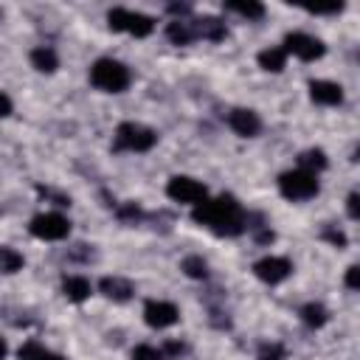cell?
<instances>
[{
  "instance_id": "obj_33",
  "label": "cell",
  "mask_w": 360,
  "mask_h": 360,
  "mask_svg": "<svg viewBox=\"0 0 360 360\" xmlns=\"http://www.w3.org/2000/svg\"><path fill=\"white\" fill-rule=\"evenodd\" d=\"M3 357H6V343L0 340V360H3Z\"/></svg>"
},
{
  "instance_id": "obj_32",
  "label": "cell",
  "mask_w": 360,
  "mask_h": 360,
  "mask_svg": "<svg viewBox=\"0 0 360 360\" xmlns=\"http://www.w3.org/2000/svg\"><path fill=\"white\" fill-rule=\"evenodd\" d=\"M357 194H349V217H354L357 219V214H360V208H357Z\"/></svg>"
},
{
  "instance_id": "obj_11",
  "label": "cell",
  "mask_w": 360,
  "mask_h": 360,
  "mask_svg": "<svg viewBox=\"0 0 360 360\" xmlns=\"http://www.w3.org/2000/svg\"><path fill=\"white\" fill-rule=\"evenodd\" d=\"M228 127L242 138H253L262 129V121L253 110H231L228 112Z\"/></svg>"
},
{
  "instance_id": "obj_3",
  "label": "cell",
  "mask_w": 360,
  "mask_h": 360,
  "mask_svg": "<svg viewBox=\"0 0 360 360\" xmlns=\"http://www.w3.org/2000/svg\"><path fill=\"white\" fill-rule=\"evenodd\" d=\"M158 135L143 127V124H135V121H127L115 129V138H112V149L115 152H149L155 146Z\"/></svg>"
},
{
  "instance_id": "obj_9",
  "label": "cell",
  "mask_w": 360,
  "mask_h": 360,
  "mask_svg": "<svg viewBox=\"0 0 360 360\" xmlns=\"http://www.w3.org/2000/svg\"><path fill=\"white\" fill-rule=\"evenodd\" d=\"M253 273L264 281V284H278L292 273V264L284 256H264L253 264Z\"/></svg>"
},
{
  "instance_id": "obj_19",
  "label": "cell",
  "mask_w": 360,
  "mask_h": 360,
  "mask_svg": "<svg viewBox=\"0 0 360 360\" xmlns=\"http://www.w3.org/2000/svg\"><path fill=\"white\" fill-rule=\"evenodd\" d=\"M298 169L318 174L321 169H326V155H323L321 149H307V152L298 155Z\"/></svg>"
},
{
  "instance_id": "obj_30",
  "label": "cell",
  "mask_w": 360,
  "mask_h": 360,
  "mask_svg": "<svg viewBox=\"0 0 360 360\" xmlns=\"http://www.w3.org/2000/svg\"><path fill=\"white\" fill-rule=\"evenodd\" d=\"M163 352H166V354H174V357H177V354H183V352H186V346H183V343H177V340H169V343L163 346Z\"/></svg>"
},
{
  "instance_id": "obj_13",
  "label": "cell",
  "mask_w": 360,
  "mask_h": 360,
  "mask_svg": "<svg viewBox=\"0 0 360 360\" xmlns=\"http://www.w3.org/2000/svg\"><path fill=\"white\" fill-rule=\"evenodd\" d=\"M98 287H101V292H104L107 298H112V301H129L132 292H135V287H132L127 278H121V276H104Z\"/></svg>"
},
{
  "instance_id": "obj_18",
  "label": "cell",
  "mask_w": 360,
  "mask_h": 360,
  "mask_svg": "<svg viewBox=\"0 0 360 360\" xmlns=\"http://www.w3.org/2000/svg\"><path fill=\"white\" fill-rule=\"evenodd\" d=\"M166 37H169L174 45H188L191 39H197V37H194V28H191V22H186V20H174V22H169V28H166Z\"/></svg>"
},
{
  "instance_id": "obj_24",
  "label": "cell",
  "mask_w": 360,
  "mask_h": 360,
  "mask_svg": "<svg viewBox=\"0 0 360 360\" xmlns=\"http://www.w3.org/2000/svg\"><path fill=\"white\" fill-rule=\"evenodd\" d=\"M228 8L236 11V14H242V17H248V20H259L264 14V6L262 3H228Z\"/></svg>"
},
{
  "instance_id": "obj_8",
  "label": "cell",
  "mask_w": 360,
  "mask_h": 360,
  "mask_svg": "<svg viewBox=\"0 0 360 360\" xmlns=\"http://www.w3.org/2000/svg\"><path fill=\"white\" fill-rule=\"evenodd\" d=\"M284 51H287V53H295V56L304 59V62H312V59H321L326 48H323L321 39L295 31V34H287V39H284Z\"/></svg>"
},
{
  "instance_id": "obj_17",
  "label": "cell",
  "mask_w": 360,
  "mask_h": 360,
  "mask_svg": "<svg viewBox=\"0 0 360 360\" xmlns=\"http://www.w3.org/2000/svg\"><path fill=\"white\" fill-rule=\"evenodd\" d=\"M259 65H262L264 70H270V73H278V70H284V65H287V51H284V48H264V51L259 53Z\"/></svg>"
},
{
  "instance_id": "obj_22",
  "label": "cell",
  "mask_w": 360,
  "mask_h": 360,
  "mask_svg": "<svg viewBox=\"0 0 360 360\" xmlns=\"http://www.w3.org/2000/svg\"><path fill=\"white\" fill-rule=\"evenodd\" d=\"M22 267V256L11 248H0V273H17Z\"/></svg>"
},
{
  "instance_id": "obj_12",
  "label": "cell",
  "mask_w": 360,
  "mask_h": 360,
  "mask_svg": "<svg viewBox=\"0 0 360 360\" xmlns=\"http://www.w3.org/2000/svg\"><path fill=\"white\" fill-rule=\"evenodd\" d=\"M309 96H312L315 104L335 107V104L343 101V87L335 84V82H323V79H318V82H309Z\"/></svg>"
},
{
  "instance_id": "obj_21",
  "label": "cell",
  "mask_w": 360,
  "mask_h": 360,
  "mask_svg": "<svg viewBox=\"0 0 360 360\" xmlns=\"http://www.w3.org/2000/svg\"><path fill=\"white\" fill-rule=\"evenodd\" d=\"M326 318H329V312L321 307V304H307V307H301V321L307 323V326H323L326 323Z\"/></svg>"
},
{
  "instance_id": "obj_28",
  "label": "cell",
  "mask_w": 360,
  "mask_h": 360,
  "mask_svg": "<svg viewBox=\"0 0 360 360\" xmlns=\"http://www.w3.org/2000/svg\"><path fill=\"white\" fill-rule=\"evenodd\" d=\"M323 236H326L332 245H338V248H343V245H346V236H343L340 231H335V228H326V231H323Z\"/></svg>"
},
{
  "instance_id": "obj_10",
  "label": "cell",
  "mask_w": 360,
  "mask_h": 360,
  "mask_svg": "<svg viewBox=\"0 0 360 360\" xmlns=\"http://www.w3.org/2000/svg\"><path fill=\"white\" fill-rule=\"evenodd\" d=\"M177 307L169 304V301H146L143 307V321L152 326V329H166L172 323H177Z\"/></svg>"
},
{
  "instance_id": "obj_20",
  "label": "cell",
  "mask_w": 360,
  "mask_h": 360,
  "mask_svg": "<svg viewBox=\"0 0 360 360\" xmlns=\"http://www.w3.org/2000/svg\"><path fill=\"white\" fill-rule=\"evenodd\" d=\"M20 360H65V357H59V354L48 352V349H45V346H39L37 340H28V343H22V346H20Z\"/></svg>"
},
{
  "instance_id": "obj_1",
  "label": "cell",
  "mask_w": 360,
  "mask_h": 360,
  "mask_svg": "<svg viewBox=\"0 0 360 360\" xmlns=\"http://www.w3.org/2000/svg\"><path fill=\"white\" fill-rule=\"evenodd\" d=\"M191 217H194V222L208 225L219 236H236L248 225V217L242 214L239 202L231 194H222L217 200H202L200 205H194V214Z\"/></svg>"
},
{
  "instance_id": "obj_16",
  "label": "cell",
  "mask_w": 360,
  "mask_h": 360,
  "mask_svg": "<svg viewBox=\"0 0 360 360\" xmlns=\"http://www.w3.org/2000/svg\"><path fill=\"white\" fill-rule=\"evenodd\" d=\"M62 292L70 298V301H84L90 295V281L84 276H68L62 281Z\"/></svg>"
},
{
  "instance_id": "obj_6",
  "label": "cell",
  "mask_w": 360,
  "mask_h": 360,
  "mask_svg": "<svg viewBox=\"0 0 360 360\" xmlns=\"http://www.w3.org/2000/svg\"><path fill=\"white\" fill-rule=\"evenodd\" d=\"M166 194H169L174 202H183V205H200L202 200H208L205 186H202L200 180H194V177H186V174L172 177L169 186H166Z\"/></svg>"
},
{
  "instance_id": "obj_27",
  "label": "cell",
  "mask_w": 360,
  "mask_h": 360,
  "mask_svg": "<svg viewBox=\"0 0 360 360\" xmlns=\"http://www.w3.org/2000/svg\"><path fill=\"white\" fill-rule=\"evenodd\" d=\"M118 217H121V219H127V222H138V219L143 217V211H141L135 202H127V205H121V208H118Z\"/></svg>"
},
{
  "instance_id": "obj_26",
  "label": "cell",
  "mask_w": 360,
  "mask_h": 360,
  "mask_svg": "<svg viewBox=\"0 0 360 360\" xmlns=\"http://www.w3.org/2000/svg\"><path fill=\"white\" fill-rule=\"evenodd\" d=\"M132 360H163V352L155 346H138L132 352Z\"/></svg>"
},
{
  "instance_id": "obj_25",
  "label": "cell",
  "mask_w": 360,
  "mask_h": 360,
  "mask_svg": "<svg viewBox=\"0 0 360 360\" xmlns=\"http://www.w3.org/2000/svg\"><path fill=\"white\" fill-rule=\"evenodd\" d=\"M259 360H284V349L278 343H262Z\"/></svg>"
},
{
  "instance_id": "obj_2",
  "label": "cell",
  "mask_w": 360,
  "mask_h": 360,
  "mask_svg": "<svg viewBox=\"0 0 360 360\" xmlns=\"http://www.w3.org/2000/svg\"><path fill=\"white\" fill-rule=\"evenodd\" d=\"M90 82H93V87H98L104 93H121L129 84V70H127V65H121L115 59H98L90 68Z\"/></svg>"
},
{
  "instance_id": "obj_23",
  "label": "cell",
  "mask_w": 360,
  "mask_h": 360,
  "mask_svg": "<svg viewBox=\"0 0 360 360\" xmlns=\"http://www.w3.org/2000/svg\"><path fill=\"white\" fill-rule=\"evenodd\" d=\"M183 270H186V276H191V278H205V276H208V264H205L200 256H186V259H183Z\"/></svg>"
},
{
  "instance_id": "obj_4",
  "label": "cell",
  "mask_w": 360,
  "mask_h": 360,
  "mask_svg": "<svg viewBox=\"0 0 360 360\" xmlns=\"http://www.w3.org/2000/svg\"><path fill=\"white\" fill-rule=\"evenodd\" d=\"M278 188L287 200H309L318 194V174L312 172H304V169H292V172H284L278 177Z\"/></svg>"
},
{
  "instance_id": "obj_31",
  "label": "cell",
  "mask_w": 360,
  "mask_h": 360,
  "mask_svg": "<svg viewBox=\"0 0 360 360\" xmlns=\"http://www.w3.org/2000/svg\"><path fill=\"white\" fill-rule=\"evenodd\" d=\"M6 115H11V98L6 93H0V118H6Z\"/></svg>"
},
{
  "instance_id": "obj_5",
  "label": "cell",
  "mask_w": 360,
  "mask_h": 360,
  "mask_svg": "<svg viewBox=\"0 0 360 360\" xmlns=\"http://www.w3.org/2000/svg\"><path fill=\"white\" fill-rule=\"evenodd\" d=\"M110 28L112 31H127L132 37H149L155 31V20L141 14V11H129V8H112L107 14Z\"/></svg>"
},
{
  "instance_id": "obj_29",
  "label": "cell",
  "mask_w": 360,
  "mask_h": 360,
  "mask_svg": "<svg viewBox=\"0 0 360 360\" xmlns=\"http://www.w3.org/2000/svg\"><path fill=\"white\" fill-rule=\"evenodd\" d=\"M346 284H349L352 290L360 287V267H349V273H346Z\"/></svg>"
},
{
  "instance_id": "obj_7",
  "label": "cell",
  "mask_w": 360,
  "mask_h": 360,
  "mask_svg": "<svg viewBox=\"0 0 360 360\" xmlns=\"http://www.w3.org/2000/svg\"><path fill=\"white\" fill-rule=\"evenodd\" d=\"M31 233L37 239H45V242H56V239H65L70 233V222L56 214V211H48V214H37L31 219Z\"/></svg>"
},
{
  "instance_id": "obj_14",
  "label": "cell",
  "mask_w": 360,
  "mask_h": 360,
  "mask_svg": "<svg viewBox=\"0 0 360 360\" xmlns=\"http://www.w3.org/2000/svg\"><path fill=\"white\" fill-rule=\"evenodd\" d=\"M191 28H194V37H202V39H211V42L225 39V22H222L219 17H202V20H194Z\"/></svg>"
},
{
  "instance_id": "obj_15",
  "label": "cell",
  "mask_w": 360,
  "mask_h": 360,
  "mask_svg": "<svg viewBox=\"0 0 360 360\" xmlns=\"http://www.w3.org/2000/svg\"><path fill=\"white\" fill-rule=\"evenodd\" d=\"M31 65H34L37 70H42V73H53V70L59 68V56H56L53 48L39 45V48L31 51Z\"/></svg>"
},
{
  "instance_id": "obj_34",
  "label": "cell",
  "mask_w": 360,
  "mask_h": 360,
  "mask_svg": "<svg viewBox=\"0 0 360 360\" xmlns=\"http://www.w3.org/2000/svg\"><path fill=\"white\" fill-rule=\"evenodd\" d=\"M0 17H3V11H0Z\"/></svg>"
}]
</instances>
